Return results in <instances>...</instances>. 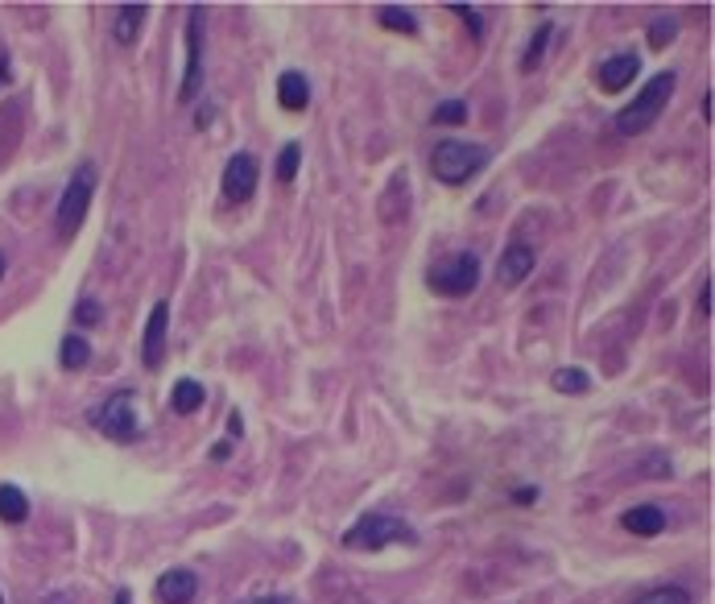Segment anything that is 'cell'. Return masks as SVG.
I'll use <instances>...</instances> for the list:
<instances>
[{"label": "cell", "mask_w": 715, "mask_h": 604, "mask_svg": "<svg viewBox=\"0 0 715 604\" xmlns=\"http://www.w3.org/2000/svg\"><path fill=\"white\" fill-rule=\"evenodd\" d=\"M550 34H554V25H550V21H542V25H538V34H534V42H530V50L521 54V71H534V67L542 63V54H546V42H550Z\"/></svg>", "instance_id": "ffe728a7"}, {"label": "cell", "mask_w": 715, "mask_h": 604, "mask_svg": "<svg viewBox=\"0 0 715 604\" xmlns=\"http://www.w3.org/2000/svg\"><path fill=\"white\" fill-rule=\"evenodd\" d=\"M203 385L195 381V377H182V381H174V389H170V406L178 410V414H195L199 406H203Z\"/></svg>", "instance_id": "2e32d148"}, {"label": "cell", "mask_w": 715, "mask_h": 604, "mask_svg": "<svg viewBox=\"0 0 715 604\" xmlns=\"http://www.w3.org/2000/svg\"><path fill=\"white\" fill-rule=\"evenodd\" d=\"M534 265H538V253L534 245H525V240H513V245H505L501 261H496V278H501V286H521L525 278L534 274Z\"/></svg>", "instance_id": "30bf717a"}, {"label": "cell", "mask_w": 715, "mask_h": 604, "mask_svg": "<svg viewBox=\"0 0 715 604\" xmlns=\"http://www.w3.org/2000/svg\"><path fill=\"white\" fill-rule=\"evenodd\" d=\"M75 319H79L83 327H91V323L100 319V302H96V298H83L79 307H75Z\"/></svg>", "instance_id": "484cf974"}, {"label": "cell", "mask_w": 715, "mask_h": 604, "mask_svg": "<svg viewBox=\"0 0 715 604\" xmlns=\"http://www.w3.org/2000/svg\"><path fill=\"white\" fill-rule=\"evenodd\" d=\"M674 83H678V75L674 71H658L654 79H645V87L641 92L616 112V129L625 133V137H637V133H645L654 120L666 112V104H670V96H674Z\"/></svg>", "instance_id": "6da1fadb"}, {"label": "cell", "mask_w": 715, "mask_h": 604, "mask_svg": "<svg viewBox=\"0 0 715 604\" xmlns=\"http://www.w3.org/2000/svg\"><path fill=\"white\" fill-rule=\"evenodd\" d=\"M9 83V58H0V87Z\"/></svg>", "instance_id": "f1b7e54d"}, {"label": "cell", "mask_w": 715, "mask_h": 604, "mask_svg": "<svg viewBox=\"0 0 715 604\" xmlns=\"http://www.w3.org/2000/svg\"><path fill=\"white\" fill-rule=\"evenodd\" d=\"M298 162H302V145H286L282 149V158H277V178H282V183H290V178L298 174Z\"/></svg>", "instance_id": "cb8c5ba5"}, {"label": "cell", "mask_w": 715, "mask_h": 604, "mask_svg": "<svg viewBox=\"0 0 715 604\" xmlns=\"http://www.w3.org/2000/svg\"><path fill=\"white\" fill-rule=\"evenodd\" d=\"M426 282H430L434 294H443V298L472 294V290L480 286V257H476V253H451V257H443V261L430 265Z\"/></svg>", "instance_id": "5b68a950"}, {"label": "cell", "mask_w": 715, "mask_h": 604, "mask_svg": "<svg viewBox=\"0 0 715 604\" xmlns=\"http://www.w3.org/2000/svg\"><path fill=\"white\" fill-rule=\"evenodd\" d=\"M0 274H5V253H0Z\"/></svg>", "instance_id": "4dcf8cb0"}, {"label": "cell", "mask_w": 715, "mask_h": 604, "mask_svg": "<svg viewBox=\"0 0 715 604\" xmlns=\"http://www.w3.org/2000/svg\"><path fill=\"white\" fill-rule=\"evenodd\" d=\"M637 75H641V58L637 54H612V58H604V63H600L596 83L604 87V92H625Z\"/></svg>", "instance_id": "8fae6325"}, {"label": "cell", "mask_w": 715, "mask_h": 604, "mask_svg": "<svg viewBox=\"0 0 715 604\" xmlns=\"http://www.w3.org/2000/svg\"><path fill=\"white\" fill-rule=\"evenodd\" d=\"M116 604H129V592H116Z\"/></svg>", "instance_id": "f546056e"}, {"label": "cell", "mask_w": 715, "mask_h": 604, "mask_svg": "<svg viewBox=\"0 0 715 604\" xmlns=\"http://www.w3.org/2000/svg\"><path fill=\"white\" fill-rule=\"evenodd\" d=\"M468 120V100H443L434 108V125H463Z\"/></svg>", "instance_id": "603a6c76"}, {"label": "cell", "mask_w": 715, "mask_h": 604, "mask_svg": "<svg viewBox=\"0 0 715 604\" xmlns=\"http://www.w3.org/2000/svg\"><path fill=\"white\" fill-rule=\"evenodd\" d=\"M488 162H492L488 145L455 141V137L439 141V145H434V154H430V170H434V178H439V183H447V187L468 183V178H476Z\"/></svg>", "instance_id": "7a4b0ae2"}, {"label": "cell", "mask_w": 715, "mask_h": 604, "mask_svg": "<svg viewBox=\"0 0 715 604\" xmlns=\"http://www.w3.org/2000/svg\"><path fill=\"white\" fill-rule=\"evenodd\" d=\"M96 162H83L75 174H71V183L62 187V199H58V236L62 240H71L83 220H87V207H91V195H96Z\"/></svg>", "instance_id": "3957f363"}, {"label": "cell", "mask_w": 715, "mask_h": 604, "mask_svg": "<svg viewBox=\"0 0 715 604\" xmlns=\"http://www.w3.org/2000/svg\"><path fill=\"white\" fill-rule=\"evenodd\" d=\"M674 34H678V21L674 17H658L654 25H649V42H654V50H662L666 42H674Z\"/></svg>", "instance_id": "d4e9b609"}, {"label": "cell", "mask_w": 715, "mask_h": 604, "mask_svg": "<svg viewBox=\"0 0 715 604\" xmlns=\"http://www.w3.org/2000/svg\"><path fill=\"white\" fill-rule=\"evenodd\" d=\"M554 389L558 394H583V389H592V377L583 369H558L554 373Z\"/></svg>", "instance_id": "44dd1931"}, {"label": "cell", "mask_w": 715, "mask_h": 604, "mask_svg": "<svg viewBox=\"0 0 715 604\" xmlns=\"http://www.w3.org/2000/svg\"><path fill=\"white\" fill-rule=\"evenodd\" d=\"M203 29H207V13L195 5L191 17H186V71H182V87H178L182 104H191L203 87Z\"/></svg>", "instance_id": "52a82bcc"}, {"label": "cell", "mask_w": 715, "mask_h": 604, "mask_svg": "<svg viewBox=\"0 0 715 604\" xmlns=\"http://www.w3.org/2000/svg\"><path fill=\"white\" fill-rule=\"evenodd\" d=\"M58 360H62V369H87V360H91V344L83 336H67L58 348Z\"/></svg>", "instance_id": "d6986e66"}, {"label": "cell", "mask_w": 715, "mask_h": 604, "mask_svg": "<svg viewBox=\"0 0 715 604\" xmlns=\"http://www.w3.org/2000/svg\"><path fill=\"white\" fill-rule=\"evenodd\" d=\"M195 592H199V576L195 571H186V567H174L158 580V600L162 604H191Z\"/></svg>", "instance_id": "7c38bea8"}, {"label": "cell", "mask_w": 715, "mask_h": 604, "mask_svg": "<svg viewBox=\"0 0 715 604\" xmlns=\"http://www.w3.org/2000/svg\"><path fill=\"white\" fill-rule=\"evenodd\" d=\"M166 331H170V302L162 298L158 307L149 311V323H145V340H141L145 369H162V360H166Z\"/></svg>", "instance_id": "ba28073f"}, {"label": "cell", "mask_w": 715, "mask_h": 604, "mask_svg": "<svg viewBox=\"0 0 715 604\" xmlns=\"http://www.w3.org/2000/svg\"><path fill=\"white\" fill-rule=\"evenodd\" d=\"M29 518V497L17 489V485H0V522H25Z\"/></svg>", "instance_id": "e0dca14e"}, {"label": "cell", "mask_w": 715, "mask_h": 604, "mask_svg": "<svg viewBox=\"0 0 715 604\" xmlns=\"http://www.w3.org/2000/svg\"><path fill=\"white\" fill-rule=\"evenodd\" d=\"M620 526L641 534V538H654V534L666 530V509H658V505H633L625 518H620Z\"/></svg>", "instance_id": "4fadbf2b"}, {"label": "cell", "mask_w": 715, "mask_h": 604, "mask_svg": "<svg viewBox=\"0 0 715 604\" xmlns=\"http://www.w3.org/2000/svg\"><path fill=\"white\" fill-rule=\"evenodd\" d=\"M277 104H282L286 112H306L310 104V83L302 71H286L282 79H277Z\"/></svg>", "instance_id": "5bb4252c"}, {"label": "cell", "mask_w": 715, "mask_h": 604, "mask_svg": "<svg viewBox=\"0 0 715 604\" xmlns=\"http://www.w3.org/2000/svg\"><path fill=\"white\" fill-rule=\"evenodd\" d=\"M633 604H695V596L682 588V584H662V588H649L641 592Z\"/></svg>", "instance_id": "ac0fdd59"}, {"label": "cell", "mask_w": 715, "mask_h": 604, "mask_svg": "<svg viewBox=\"0 0 715 604\" xmlns=\"http://www.w3.org/2000/svg\"><path fill=\"white\" fill-rule=\"evenodd\" d=\"M414 526H406L393 513H364V518L344 534V547L352 551H381L393 547V542H414Z\"/></svg>", "instance_id": "277c9868"}, {"label": "cell", "mask_w": 715, "mask_h": 604, "mask_svg": "<svg viewBox=\"0 0 715 604\" xmlns=\"http://www.w3.org/2000/svg\"><path fill=\"white\" fill-rule=\"evenodd\" d=\"M699 315H711V282H703V294H699Z\"/></svg>", "instance_id": "83f0119b"}, {"label": "cell", "mask_w": 715, "mask_h": 604, "mask_svg": "<svg viewBox=\"0 0 715 604\" xmlns=\"http://www.w3.org/2000/svg\"><path fill=\"white\" fill-rule=\"evenodd\" d=\"M145 5H120L116 9V25H112V34H116V42L120 46H133L137 42V34H141V25H145Z\"/></svg>", "instance_id": "9a60e30c"}, {"label": "cell", "mask_w": 715, "mask_h": 604, "mask_svg": "<svg viewBox=\"0 0 715 604\" xmlns=\"http://www.w3.org/2000/svg\"><path fill=\"white\" fill-rule=\"evenodd\" d=\"M0 604H5V596H0Z\"/></svg>", "instance_id": "1f68e13d"}, {"label": "cell", "mask_w": 715, "mask_h": 604, "mask_svg": "<svg viewBox=\"0 0 715 604\" xmlns=\"http://www.w3.org/2000/svg\"><path fill=\"white\" fill-rule=\"evenodd\" d=\"M381 25L385 29H401V34H418V17L410 9H397V5H385L381 9Z\"/></svg>", "instance_id": "7402d4cb"}, {"label": "cell", "mask_w": 715, "mask_h": 604, "mask_svg": "<svg viewBox=\"0 0 715 604\" xmlns=\"http://www.w3.org/2000/svg\"><path fill=\"white\" fill-rule=\"evenodd\" d=\"M257 178H261V166L253 154H236L228 166H224V195L232 203H248L257 191Z\"/></svg>", "instance_id": "9c48e42d"}, {"label": "cell", "mask_w": 715, "mask_h": 604, "mask_svg": "<svg viewBox=\"0 0 715 604\" xmlns=\"http://www.w3.org/2000/svg\"><path fill=\"white\" fill-rule=\"evenodd\" d=\"M451 13H459V17H463V21H468V25H472V34H476V38H480V34H484V25H480V17H476V9H468V5H455V9H451Z\"/></svg>", "instance_id": "4316f807"}, {"label": "cell", "mask_w": 715, "mask_h": 604, "mask_svg": "<svg viewBox=\"0 0 715 604\" xmlns=\"http://www.w3.org/2000/svg\"><path fill=\"white\" fill-rule=\"evenodd\" d=\"M91 427L104 431L112 443H133L137 439V398L129 394V389L112 394L104 406L91 410Z\"/></svg>", "instance_id": "8992f818"}]
</instances>
